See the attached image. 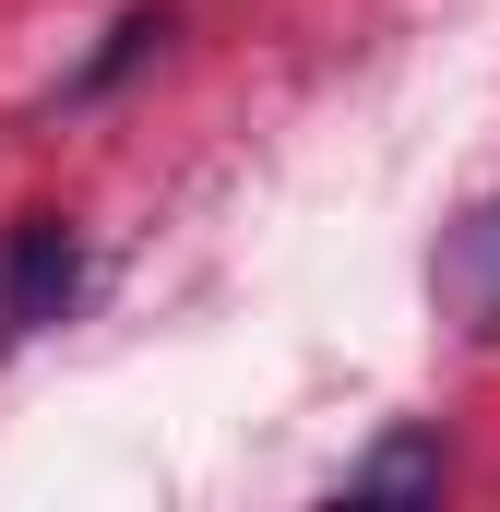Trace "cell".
I'll return each mask as SVG.
<instances>
[{
	"mask_svg": "<svg viewBox=\"0 0 500 512\" xmlns=\"http://www.w3.org/2000/svg\"><path fill=\"white\" fill-rule=\"evenodd\" d=\"M72 286H84L72 227H60V215H24V227L0 239V334H36V322H60V310H72Z\"/></svg>",
	"mask_w": 500,
	"mask_h": 512,
	"instance_id": "1",
	"label": "cell"
},
{
	"mask_svg": "<svg viewBox=\"0 0 500 512\" xmlns=\"http://www.w3.org/2000/svg\"><path fill=\"white\" fill-rule=\"evenodd\" d=\"M441 429H393V441H370L358 465H346V501H441Z\"/></svg>",
	"mask_w": 500,
	"mask_h": 512,
	"instance_id": "2",
	"label": "cell"
},
{
	"mask_svg": "<svg viewBox=\"0 0 500 512\" xmlns=\"http://www.w3.org/2000/svg\"><path fill=\"white\" fill-rule=\"evenodd\" d=\"M155 48H167V0H143V12H120V24H108V48H96V60H84L72 84H60V108H84V96H108V84H120L131 60H155Z\"/></svg>",
	"mask_w": 500,
	"mask_h": 512,
	"instance_id": "3",
	"label": "cell"
}]
</instances>
